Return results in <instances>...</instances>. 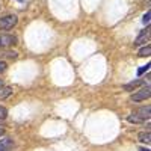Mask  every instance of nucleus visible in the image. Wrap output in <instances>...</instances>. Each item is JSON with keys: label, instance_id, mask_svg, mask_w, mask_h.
I'll return each mask as SVG.
<instances>
[{"label": "nucleus", "instance_id": "nucleus-1", "mask_svg": "<svg viewBox=\"0 0 151 151\" xmlns=\"http://www.w3.org/2000/svg\"><path fill=\"white\" fill-rule=\"evenodd\" d=\"M17 21H18V18L15 15H5V17L0 18V29L11 30L12 27L17 26Z\"/></svg>", "mask_w": 151, "mask_h": 151}, {"label": "nucleus", "instance_id": "nucleus-2", "mask_svg": "<svg viewBox=\"0 0 151 151\" xmlns=\"http://www.w3.org/2000/svg\"><path fill=\"white\" fill-rule=\"evenodd\" d=\"M150 95H151V88H150V85H147V86L141 88L136 94L132 95V101H142V100L150 98Z\"/></svg>", "mask_w": 151, "mask_h": 151}, {"label": "nucleus", "instance_id": "nucleus-3", "mask_svg": "<svg viewBox=\"0 0 151 151\" xmlns=\"http://www.w3.org/2000/svg\"><path fill=\"white\" fill-rule=\"evenodd\" d=\"M15 42H17V38L14 35H8V33L0 35V48H6Z\"/></svg>", "mask_w": 151, "mask_h": 151}, {"label": "nucleus", "instance_id": "nucleus-4", "mask_svg": "<svg viewBox=\"0 0 151 151\" xmlns=\"http://www.w3.org/2000/svg\"><path fill=\"white\" fill-rule=\"evenodd\" d=\"M150 112H151V107L150 106H145V107H141V109H137L133 115H136L137 118H141L142 122H145V119L148 121L150 119Z\"/></svg>", "mask_w": 151, "mask_h": 151}, {"label": "nucleus", "instance_id": "nucleus-5", "mask_svg": "<svg viewBox=\"0 0 151 151\" xmlns=\"http://www.w3.org/2000/svg\"><path fill=\"white\" fill-rule=\"evenodd\" d=\"M145 82L142 80V79H136V80H133V82H130V83H125L122 88H124V91H127V92H132V91H136L139 86H142Z\"/></svg>", "mask_w": 151, "mask_h": 151}, {"label": "nucleus", "instance_id": "nucleus-6", "mask_svg": "<svg viewBox=\"0 0 151 151\" xmlns=\"http://www.w3.org/2000/svg\"><path fill=\"white\" fill-rule=\"evenodd\" d=\"M148 36H150V27H147L145 32H142L139 36H137V40H136L134 45H144V44L148 41Z\"/></svg>", "mask_w": 151, "mask_h": 151}, {"label": "nucleus", "instance_id": "nucleus-7", "mask_svg": "<svg viewBox=\"0 0 151 151\" xmlns=\"http://www.w3.org/2000/svg\"><path fill=\"white\" fill-rule=\"evenodd\" d=\"M11 147H12L11 137H2V139H0V151H8Z\"/></svg>", "mask_w": 151, "mask_h": 151}, {"label": "nucleus", "instance_id": "nucleus-8", "mask_svg": "<svg viewBox=\"0 0 151 151\" xmlns=\"http://www.w3.org/2000/svg\"><path fill=\"white\" fill-rule=\"evenodd\" d=\"M11 94H12V88H9V86H2L0 88V100L8 98Z\"/></svg>", "mask_w": 151, "mask_h": 151}, {"label": "nucleus", "instance_id": "nucleus-9", "mask_svg": "<svg viewBox=\"0 0 151 151\" xmlns=\"http://www.w3.org/2000/svg\"><path fill=\"white\" fill-rule=\"evenodd\" d=\"M137 137H139V141H141L142 144H147V145H148V144L151 142V136H150V132H141Z\"/></svg>", "mask_w": 151, "mask_h": 151}, {"label": "nucleus", "instance_id": "nucleus-10", "mask_svg": "<svg viewBox=\"0 0 151 151\" xmlns=\"http://www.w3.org/2000/svg\"><path fill=\"white\" fill-rule=\"evenodd\" d=\"M150 53H151V45L148 44V45H145V47H142V48L139 50V53H137V56L145 58V56H150Z\"/></svg>", "mask_w": 151, "mask_h": 151}, {"label": "nucleus", "instance_id": "nucleus-11", "mask_svg": "<svg viewBox=\"0 0 151 151\" xmlns=\"http://www.w3.org/2000/svg\"><path fill=\"white\" fill-rule=\"evenodd\" d=\"M150 64H147V65H144V67H141L139 70H137V76H142L144 73H147V71H150Z\"/></svg>", "mask_w": 151, "mask_h": 151}, {"label": "nucleus", "instance_id": "nucleus-12", "mask_svg": "<svg viewBox=\"0 0 151 151\" xmlns=\"http://www.w3.org/2000/svg\"><path fill=\"white\" fill-rule=\"evenodd\" d=\"M150 17H151V11H147V12H145V15H144V18H142V23L147 24V26L150 24Z\"/></svg>", "mask_w": 151, "mask_h": 151}, {"label": "nucleus", "instance_id": "nucleus-13", "mask_svg": "<svg viewBox=\"0 0 151 151\" xmlns=\"http://www.w3.org/2000/svg\"><path fill=\"white\" fill-rule=\"evenodd\" d=\"M6 116H8V110H6V109H5L3 106H0V119L3 121V119H5Z\"/></svg>", "mask_w": 151, "mask_h": 151}, {"label": "nucleus", "instance_id": "nucleus-14", "mask_svg": "<svg viewBox=\"0 0 151 151\" xmlns=\"http://www.w3.org/2000/svg\"><path fill=\"white\" fill-rule=\"evenodd\" d=\"M6 56H8V58H11V59H17L18 53H17V52H6Z\"/></svg>", "mask_w": 151, "mask_h": 151}, {"label": "nucleus", "instance_id": "nucleus-15", "mask_svg": "<svg viewBox=\"0 0 151 151\" xmlns=\"http://www.w3.org/2000/svg\"><path fill=\"white\" fill-rule=\"evenodd\" d=\"M6 70V62H3V60H0V73H3Z\"/></svg>", "mask_w": 151, "mask_h": 151}, {"label": "nucleus", "instance_id": "nucleus-16", "mask_svg": "<svg viewBox=\"0 0 151 151\" xmlns=\"http://www.w3.org/2000/svg\"><path fill=\"white\" fill-rule=\"evenodd\" d=\"M139 151H150V148H141Z\"/></svg>", "mask_w": 151, "mask_h": 151}, {"label": "nucleus", "instance_id": "nucleus-17", "mask_svg": "<svg viewBox=\"0 0 151 151\" xmlns=\"http://www.w3.org/2000/svg\"><path fill=\"white\" fill-rule=\"evenodd\" d=\"M3 133H5V130H3V129H0V136H3Z\"/></svg>", "mask_w": 151, "mask_h": 151}, {"label": "nucleus", "instance_id": "nucleus-18", "mask_svg": "<svg viewBox=\"0 0 151 151\" xmlns=\"http://www.w3.org/2000/svg\"><path fill=\"white\" fill-rule=\"evenodd\" d=\"M2 86H3V80H2V79H0V88H2Z\"/></svg>", "mask_w": 151, "mask_h": 151}, {"label": "nucleus", "instance_id": "nucleus-19", "mask_svg": "<svg viewBox=\"0 0 151 151\" xmlns=\"http://www.w3.org/2000/svg\"><path fill=\"white\" fill-rule=\"evenodd\" d=\"M17 2H23V0H17Z\"/></svg>", "mask_w": 151, "mask_h": 151}, {"label": "nucleus", "instance_id": "nucleus-20", "mask_svg": "<svg viewBox=\"0 0 151 151\" xmlns=\"http://www.w3.org/2000/svg\"><path fill=\"white\" fill-rule=\"evenodd\" d=\"M0 124H2V119H0Z\"/></svg>", "mask_w": 151, "mask_h": 151}]
</instances>
